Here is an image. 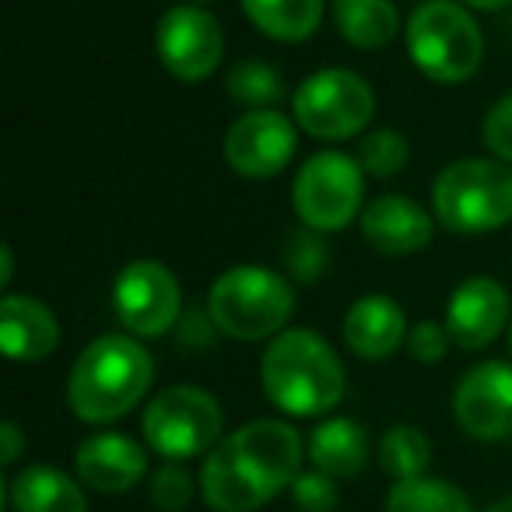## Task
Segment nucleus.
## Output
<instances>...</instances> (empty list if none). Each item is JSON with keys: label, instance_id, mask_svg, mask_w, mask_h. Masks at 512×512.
Returning a JSON list of instances; mask_svg holds the SVG:
<instances>
[{"label": "nucleus", "instance_id": "nucleus-18", "mask_svg": "<svg viewBox=\"0 0 512 512\" xmlns=\"http://www.w3.org/2000/svg\"><path fill=\"white\" fill-rule=\"evenodd\" d=\"M404 309L390 295H362L344 316V341L365 362H383L407 341Z\"/></svg>", "mask_w": 512, "mask_h": 512}, {"label": "nucleus", "instance_id": "nucleus-32", "mask_svg": "<svg viewBox=\"0 0 512 512\" xmlns=\"http://www.w3.org/2000/svg\"><path fill=\"white\" fill-rule=\"evenodd\" d=\"M449 341H453V337H449L446 323L425 320V323H418V327H411V334H407V351H411L414 362L435 365L442 355H446Z\"/></svg>", "mask_w": 512, "mask_h": 512}, {"label": "nucleus", "instance_id": "nucleus-11", "mask_svg": "<svg viewBox=\"0 0 512 512\" xmlns=\"http://www.w3.org/2000/svg\"><path fill=\"white\" fill-rule=\"evenodd\" d=\"M116 320L137 337H162L179 323L183 292L169 267L158 260H134L113 285Z\"/></svg>", "mask_w": 512, "mask_h": 512}, {"label": "nucleus", "instance_id": "nucleus-9", "mask_svg": "<svg viewBox=\"0 0 512 512\" xmlns=\"http://www.w3.org/2000/svg\"><path fill=\"white\" fill-rule=\"evenodd\" d=\"M225 449L232 463L242 470L249 484H253L264 502H271L281 488L295 484L302 467V435L295 432L288 421H249L239 432L225 439Z\"/></svg>", "mask_w": 512, "mask_h": 512}, {"label": "nucleus", "instance_id": "nucleus-20", "mask_svg": "<svg viewBox=\"0 0 512 512\" xmlns=\"http://www.w3.org/2000/svg\"><path fill=\"white\" fill-rule=\"evenodd\" d=\"M15 512H88L85 491L74 477L53 467H29L11 481Z\"/></svg>", "mask_w": 512, "mask_h": 512}, {"label": "nucleus", "instance_id": "nucleus-39", "mask_svg": "<svg viewBox=\"0 0 512 512\" xmlns=\"http://www.w3.org/2000/svg\"><path fill=\"white\" fill-rule=\"evenodd\" d=\"M421 4H425V0H421Z\"/></svg>", "mask_w": 512, "mask_h": 512}, {"label": "nucleus", "instance_id": "nucleus-19", "mask_svg": "<svg viewBox=\"0 0 512 512\" xmlns=\"http://www.w3.org/2000/svg\"><path fill=\"white\" fill-rule=\"evenodd\" d=\"M309 460L327 477H355L369 460V435L358 421L330 418L309 435Z\"/></svg>", "mask_w": 512, "mask_h": 512}, {"label": "nucleus", "instance_id": "nucleus-14", "mask_svg": "<svg viewBox=\"0 0 512 512\" xmlns=\"http://www.w3.org/2000/svg\"><path fill=\"white\" fill-rule=\"evenodd\" d=\"M509 323V292L495 278H467L446 302V330L456 348H488Z\"/></svg>", "mask_w": 512, "mask_h": 512}, {"label": "nucleus", "instance_id": "nucleus-12", "mask_svg": "<svg viewBox=\"0 0 512 512\" xmlns=\"http://www.w3.org/2000/svg\"><path fill=\"white\" fill-rule=\"evenodd\" d=\"M299 123L278 109H249L228 127L225 162L246 179H271L285 172L299 148Z\"/></svg>", "mask_w": 512, "mask_h": 512}, {"label": "nucleus", "instance_id": "nucleus-23", "mask_svg": "<svg viewBox=\"0 0 512 512\" xmlns=\"http://www.w3.org/2000/svg\"><path fill=\"white\" fill-rule=\"evenodd\" d=\"M200 491H204L207 505L218 512H253L256 505H264V495L242 477V470L232 463L225 442L211 449L200 470Z\"/></svg>", "mask_w": 512, "mask_h": 512}, {"label": "nucleus", "instance_id": "nucleus-13", "mask_svg": "<svg viewBox=\"0 0 512 512\" xmlns=\"http://www.w3.org/2000/svg\"><path fill=\"white\" fill-rule=\"evenodd\" d=\"M456 421L463 432L484 442L512 435V365L484 362L460 379L453 397Z\"/></svg>", "mask_w": 512, "mask_h": 512}, {"label": "nucleus", "instance_id": "nucleus-37", "mask_svg": "<svg viewBox=\"0 0 512 512\" xmlns=\"http://www.w3.org/2000/svg\"><path fill=\"white\" fill-rule=\"evenodd\" d=\"M179 4H193V8H204V4H211V0H179Z\"/></svg>", "mask_w": 512, "mask_h": 512}, {"label": "nucleus", "instance_id": "nucleus-26", "mask_svg": "<svg viewBox=\"0 0 512 512\" xmlns=\"http://www.w3.org/2000/svg\"><path fill=\"white\" fill-rule=\"evenodd\" d=\"M228 95L246 109H271L285 95L281 74L264 60H242L228 71Z\"/></svg>", "mask_w": 512, "mask_h": 512}, {"label": "nucleus", "instance_id": "nucleus-24", "mask_svg": "<svg viewBox=\"0 0 512 512\" xmlns=\"http://www.w3.org/2000/svg\"><path fill=\"white\" fill-rule=\"evenodd\" d=\"M386 512H474L470 498L456 484L439 477H414L397 481L386 498Z\"/></svg>", "mask_w": 512, "mask_h": 512}, {"label": "nucleus", "instance_id": "nucleus-3", "mask_svg": "<svg viewBox=\"0 0 512 512\" xmlns=\"http://www.w3.org/2000/svg\"><path fill=\"white\" fill-rule=\"evenodd\" d=\"M295 313V292L271 267H232L211 285L207 316L232 341H267Z\"/></svg>", "mask_w": 512, "mask_h": 512}, {"label": "nucleus", "instance_id": "nucleus-2", "mask_svg": "<svg viewBox=\"0 0 512 512\" xmlns=\"http://www.w3.org/2000/svg\"><path fill=\"white\" fill-rule=\"evenodd\" d=\"M264 393L292 418H316L344 397V365L316 330H281L260 362Z\"/></svg>", "mask_w": 512, "mask_h": 512}, {"label": "nucleus", "instance_id": "nucleus-35", "mask_svg": "<svg viewBox=\"0 0 512 512\" xmlns=\"http://www.w3.org/2000/svg\"><path fill=\"white\" fill-rule=\"evenodd\" d=\"M463 4L477 11H498V8H505V4H512V0H463Z\"/></svg>", "mask_w": 512, "mask_h": 512}, {"label": "nucleus", "instance_id": "nucleus-10", "mask_svg": "<svg viewBox=\"0 0 512 512\" xmlns=\"http://www.w3.org/2000/svg\"><path fill=\"white\" fill-rule=\"evenodd\" d=\"M155 50L162 67L183 85L207 81L225 57V32L218 18L193 4H176L158 18Z\"/></svg>", "mask_w": 512, "mask_h": 512}, {"label": "nucleus", "instance_id": "nucleus-17", "mask_svg": "<svg viewBox=\"0 0 512 512\" xmlns=\"http://www.w3.org/2000/svg\"><path fill=\"white\" fill-rule=\"evenodd\" d=\"M0 344L15 362H43L60 344V320L32 295H4L0 302Z\"/></svg>", "mask_w": 512, "mask_h": 512}, {"label": "nucleus", "instance_id": "nucleus-7", "mask_svg": "<svg viewBox=\"0 0 512 512\" xmlns=\"http://www.w3.org/2000/svg\"><path fill=\"white\" fill-rule=\"evenodd\" d=\"M365 172L344 151H320L299 169L292 186L295 214L313 232H341L365 211Z\"/></svg>", "mask_w": 512, "mask_h": 512}, {"label": "nucleus", "instance_id": "nucleus-4", "mask_svg": "<svg viewBox=\"0 0 512 512\" xmlns=\"http://www.w3.org/2000/svg\"><path fill=\"white\" fill-rule=\"evenodd\" d=\"M435 218L460 235H484L512 221V165L498 158H460L432 186Z\"/></svg>", "mask_w": 512, "mask_h": 512}, {"label": "nucleus", "instance_id": "nucleus-8", "mask_svg": "<svg viewBox=\"0 0 512 512\" xmlns=\"http://www.w3.org/2000/svg\"><path fill=\"white\" fill-rule=\"evenodd\" d=\"M221 425L218 400L200 386H169L144 411V439L172 463L207 453L221 439Z\"/></svg>", "mask_w": 512, "mask_h": 512}, {"label": "nucleus", "instance_id": "nucleus-15", "mask_svg": "<svg viewBox=\"0 0 512 512\" xmlns=\"http://www.w3.org/2000/svg\"><path fill=\"white\" fill-rule=\"evenodd\" d=\"M362 235L372 249L383 256H411L432 242V218L421 204L400 197V193H383L372 197L362 211Z\"/></svg>", "mask_w": 512, "mask_h": 512}, {"label": "nucleus", "instance_id": "nucleus-31", "mask_svg": "<svg viewBox=\"0 0 512 512\" xmlns=\"http://www.w3.org/2000/svg\"><path fill=\"white\" fill-rule=\"evenodd\" d=\"M484 144L498 162L512 165V95L498 99L484 116Z\"/></svg>", "mask_w": 512, "mask_h": 512}, {"label": "nucleus", "instance_id": "nucleus-38", "mask_svg": "<svg viewBox=\"0 0 512 512\" xmlns=\"http://www.w3.org/2000/svg\"><path fill=\"white\" fill-rule=\"evenodd\" d=\"M509 348H512V330H509Z\"/></svg>", "mask_w": 512, "mask_h": 512}, {"label": "nucleus", "instance_id": "nucleus-22", "mask_svg": "<svg viewBox=\"0 0 512 512\" xmlns=\"http://www.w3.org/2000/svg\"><path fill=\"white\" fill-rule=\"evenodd\" d=\"M242 11L278 43H302L323 22V0H242Z\"/></svg>", "mask_w": 512, "mask_h": 512}, {"label": "nucleus", "instance_id": "nucleus-5", "mask_svg": "<svg viewBox=\"0 0 512 512\" xmlns=\"http://www.w3.org/2000/svg\"><path fill=\"white\" fill-rule=\"evenodd\" d=\"M411 64L439 85H460L481 67L484 36L456 0H425L407 22Z\"/></svg>", "mask_w": 512, "mask_h": 512}, {"label": "nucleus", "instance_id": "nucleus-30", "mask_svg": "<svg viewBox=\"0 0 512 512\" xmlns=\"http://www.w3.org/2000/svg\"><path fill=\"white\" fill-rule=\"evenodd\" d=\"M292 498L302 512H330L337 505V484L334 477L320 474V470L299 474L292 484Z\"/></svg>", "mask_w": 512, "mask_h": 512}, {"label": "nucleus", "instance_id": "nucleus-1", "mask_svg": "<svg viewBox=\"0 0 512 512\" xmlns=\"http://www.w3.org/2000/svg\"><path fill=\"white\" fill-rule=\"evenodd\" d=\"M155 379V362L141 341L102 334L78 355L67 379L71 411L88 425H106L130 414Z\"/></svg>", "mask_w": 512, "mask_h": 512}, {"label": "nucleus", "instance_id": "nucleus-27", "mask_svg": "<svg viewBox=\"0 0 512 512\" xmlns=\"http://www.w3.org/2000/svg\"><path fill=\"white\" fill-rule=\"evenodd\" d=\"M407 158H411V144L400 130H372L358 144V165H362L365 176L390 179L404 172Z\"/></svg>", "mask_w": 512, "mask_h": 512}, {"label": "nucleus", "instance_id": "nucleus-16", "mask_svg": "<svg viewBox=\"0 0 512 512\" xmlns=\"http://www.w3.org/2000/svg\"><path fill=\"white\" fill-rule=\"evenodd\" d=\"M74 467H78V477L88 488L102 491V495H123L144 477L148 456L130 435L99 432L78 446Z\"/></svg>", "mask_w": 512, "mask_h": 512}, {"label": "nucleus", "instance_id": "nucleus-28", "mask_svg": "<svg viewBox=\"0 0 512 512\" xmlns=\"http://www.w3.org/2000/svg\"><path fill=\"white\" fill-rule=\"evenodd\" d=\"M285 264L299 281H320V274L327 271V246L313 228L292 232L288 235Z\"/></svg>", "mask_w": 512, "mask_h": 512}, {"label": "nucleus", "instance_id": "nucleus-25", "mask_svg": "<svg viewBox=\"0 0 512 512\" xmlns=\"http://www.w3.org/2000/svg\"><path fill=\"white\" fill-rule=\"evenodd\" d=\"M428 460H432V446L428 439L411 425H397L379 439V463L386 474H393L397 481H414L425 477Z\"/></svg>", "mask_w": 512, "mask_h": 512}, {"label": "nucleus", "instance_id": "nucleus-33", "mask_svg": "<svg viewBox=\"0 0 512 512\" xmlns=\"http://www.w3.org/2000/svg\"><path fill=\"white\" fill-rule=\"evenodd\" d=\"M0 439H4V453H0V463H4V467H11V463L22 456V432H18L15 421H4V428H0Z\"/></svg>", "mask_w": 512, "mask_h": 512}, {"label": "nucleus", "instance_id": "nucleus-21", "mask_svg": "<svg viewBox=\"0 0 512 512\" xmlns=\"http://www.w3.org/2000/svg\"><path fill=\"white\" fill-rule=\"evenodd\" d=\"M334 25L358 50H383L400 29L393 0H334Z\"/></svg>", "mask_w": 512, "mask_h": 512}, {"label": "nucleus", "instance_id": "nucleus-34", "mask_svg": "<svg viewBox=\"0 0 512 512\" xmlns=\"http://www.w3.org/2000/svg\"><path fill=\"white\" fill-rule=\"evenodd\" d=\"M0 260H4V271H0V285H11V278H15V249H11V246H0Z\"/></svg>", "mask_w": 512, "mask_h": 512}, {"label": "nucleus", "instance_id": "nucleus-29", "mask_svg": "<svg viewBox=\"0 0 512 512\" xmlns=\"http://www.w3.org/2000/svg\"><path fill=\"white\" fill-rule=\"evenodd\" d=\"M193 498V477L186 474V467L165 460L151 477V502L162 512H183Z\"/></svg>", "mask_w": 512, "mask_h": 512}, {"label": "nucleus", "instance_id": "nucleus-36", "mask_svg": "<svg viewBox=\"0 0 512 512\" xmlns=\"http://www.w3.org/2000/svg\"><path fill=\"white\" fill-rule=\"evenodd\" d=\"M488 512H512V498H502V502H495Z\"/></svg>", "mask_w": 512, "mask_h": 512}, {"label": "nucleus", "instance_id": "nucleus-6", "mask_svg": "<svg viewBox=\"0 0 512 512\" xmlns=\"http://www.w3.org/2000/svg\"><path fill=\"white\" fill-rule=\"evenodd\" d=\"M292 113L299 130L316 141H348L369 127L376 95L362 74L348 67H323L295 88Z\"/></svg>", "mask_w": 512, "mask_h": 512}]
</instances>
